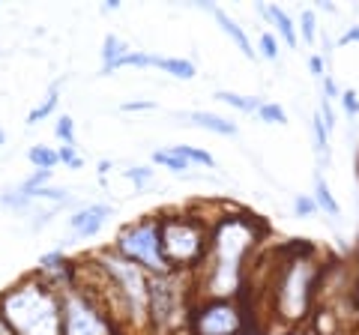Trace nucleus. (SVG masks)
Listing matches in <instances>:
<instances>
[{"label": "nucleus", "instance_id": "1", "mask_svg": "<svg viewBox=\"0 0 359 335\" xmlns=\"http://www.w3.org/2000/svg\"><path fill=\"white\" fill-rule=\"evenodd\" d=\"M261 237L264 225L245 210H224L216 221H210L207 258L195 273L198 299L243 296L245 258Z\"/></svg>", "mask_w": 359, "mask_h": 335}, {"label": "nucleus", "instance_id": "2", "mask_svg": "<svg viewBox=\"0 0 359 335\" xmlns=\"http://www.w3.org/2000/svg\"><path fill=\"white\" fill-rule=\"evenodd\" d=\"M297 245L282 249V261L273 270V315L287 327H299L311 317L318 287L323 278L320 254L309 240H294Z\"/></svg>", "mask_w": 359, "mask_h": 335}, {"label": "nucleus", "instance_id": "3", "mask_svg": "<svg viewBox=\"0 0 359 335\" xmlns=\"http://www.w3.org/2000/svg\"><path fill=\"white\" fill-rule=\"evenodd\" d=\"M0 315L15 335H60V294L36 275H25L0 294Z\"/></svg>", "mask_w": 359, "mask_h": 335}, {"label": "nucleus", "instance_id": "4", "mask_svg": "<svg viewBox=\"0 0 359 335\" xmlns=\"http://www.w3.org/2000/svg\"><path fill=\"white\" fill-rule=\"evenodd\" d=\"M198 303L192 273H162L150 275L147 294V335H180L189 332L192 308Z\"/></svg>", "mask_w": 359, "mask_h": 335}, {"label": "nucleus", "instance_id": "5", "mask_svg": "<svg viewBox=\"0 0 359 335\" xmlns=\"http://www.w3.org/2000/svg\"><path fill=\"white\" fill-rule=\"evenodd\" d=\"M159 233L171 270L195 275L207 258L210 221L189 210H171V213H159Z\"/></svg>", "mask_w": 359, "mask_h": 335}, {"label": "nucleus", "instance_id": "6", "mask_svg": "<svg viewBox=\"0 0 359 335\" xmlns=\"http://www.w3.org/2000/svg\"><path fill=\"white\" fill-rule=\"evenodd\" d=\"M60 335H132L99 303L93 290L78 285L60 294Z\"/></svg>", "mask_w": 359, "mask_h": 335}, {"label": "nucleus", "instance_id": "7", "mask_svg": "<svg viewBox=\"0 0 359 335\" xmlns=\"http://www.w3.org/2000/svg\"><path fill=\"white\" fill-rule=\"evenodd\" d=\"M111 245H114V249L126 261L138 264L147 275L171 273V264H168L165 249H162L159 216H144L138 221H129V225H123Z\"/></svg>", "mask_w": 359, "mask_h": 335}, {"label": "nucleus", "instance_id": "8", "mask_svg": "<svg viewBox=\"0 0 359 335\" xmlns=\"http://www.w3.org/2000/svg\"><path fill=\"white\" fill-rule=\"evenodd\" d=\"M252 329V315L243 296L198 299L189 320V335H245Z\"/></svg>", "mask_w": 359, "mask_h": 335}, {"label": "nucleus", "instance_id": "9", "mask_svg": "<svg viewBox=\"0 0 359 335\" xmlns=\"http://www.w3.org/2000/svg\"><path fill=\"white\" fill-rule=\"evenodd\" d=\"M111 219H114V207L105 204V200H93V204H78L66 219V225H69V233L75 240L84 242L99 237Z\"/></svg>", "mask_w": 359, "mask_h": 335}, {"label": "nucleus", "instance_id": "10", "mask_svg": "<svg viewBox=\"0 0 359 335\" xmlns=\"http://www.w3.org/2000/svg\"><path fill=\"white\" fill-rule=\"evenodd\" d=\"M195 9H204V13H210L212 18H216V25L222 27V33L228 36L233 46L240 48V54L245 60H257V51H255V46H252V39H249V33H245L243 27H240V21L233 18L228 9L224 6H219V4H192Z\"/></svg>", "mask_w": 359, "mask_h": 335}, {"label": "nucleus", "instance_id": "11", "mask_svg": "<svg viewBox=\"0 0 359 335\" xmlns=\"http://www.w3.org/2000/svg\"><path fill=\"white\" fill-rule=\"evenodd\" d=\"M171 117L180 120V123H186V126H198L204 132H212V135H219V138H237L240 135L237 123L216 114V111H174Z\"/></svg>", "mask_w": 359, "mask_h": 335}, {"label": "nucleus", "instance_id": "12", "mask_svg": "<svg viewBox=\"0 0 359 335\" xmlns=\"http://www.w3.org/2000/svg\"><path fill=\"white\" fill-rule=\"evenodd\" d=\"M255 13L261 15L273 33L278 36V42H285L287 48H297L299 46V33H297V21L287 15V9L276 6V4H255Z\"/></svg>", "mask_w": 359, "mask_h": 335}, {"label": "nucleus", "instance_id": "13", "mask_svg": "<svg viewBox=\"0 0 359 335\" xmlns=\"http://www.w3.org/2000/svg\"><path fill=\"white\" fill-rule=\"evenodd\" d=\"M314 204H318V210L323 216H330V219H339L341 216V204H339V198L332 195V189L327 183V177H323V171H314Z\"/></svg>", "mask_w": 359, "mask_h": 335}, {"label": "nucleus", "instance_id": "14", "mask_svg": "<svg viewBox=\"0 0 359 335\" xmlns=\"http://www.w3.org/2000/svg\"><path fill=\"white\" fill-rule=\"evenodd\" d=\"M60 93H63V81H54V84L48 87V90H45L42 102H39V105H33V108L27 111L25 126H36V123L54 117V111H57V105H60Z\"/></svg>", "mask_w": 359, "mask_h": 335}, {"label": "nucleus", "instance_id": "15", "mask_svg": "<svg viewBox=\"0 0 359 335\" xmlns=\"http://www.w3.org/2000/svg\"><path fill=\"white\" fill-rule=\"evenodd\" d=\"M219 99L222 105H228V108H233V111H240V114H257V108L264 105V99L261 96H245V93H237V90H216L212 93Z\"/></svg>", "mask_w": 359, "mask_h": 335}, {"label": "nucleus", "instance_id": "16", "mask_svg": "<svg viewBox=\"0 0 359 335\" xmlns=\"http://www.w3.org/2000/svg\"><path fill=\"white\" fill-rule=\"evenodd\" d=\"M156 69H162L165 75L177 78V81H192V78H198V66L189 57H162L159 54V66H156Z\"/></svg>", "mask_w": 359, "mask_h": 335}, {"label": "nucleus", "instance_id": "17", "mask_svg": "<svg viewBox=\"0 0 359 335\" xmlns=\"http://www.w3.org/2000/svg\"><path fill=\"white\" fill-rule=\"evenodd\" d=\"M159 66V54H150V51H126L123 57L111 66V75H117L120 69H156Z\"/></svg>", "mask_w": 359, "mask_h": 335}, {"label": "nucleus", "instance_id": "18", "mask_svg": "<svg viewBox=\"0 0 359 335\" xmlns=\"http://www.w3.org/2000/svg\"><path fill=\"white\" fill-rule=\"evenodd\" d=\"M126 51H129L126 42H123L117 33H108L105 42H102V66H99V75L108 78V75H111V66H114Z\"/></svg>", "mask_w": 359, "mask_h": 335}, {"label": "nucleus", "instance_id": "19", "mask_svg": "<svg viewBox=\"0 0 359 335\" xmlns=\"http://www.w3.org/2000/svg\"><path fill=\"white\" fill-rule=\"evenodd\" d=\"M311 141H314L318 159L323 162V168H327L332 162V147H330V132H327V126H323V120L318 117V111L311 114Z\"/></svg>", "mask_w": 359, "mask_h": 335}, {"label": "nucleus", "instance_id": "20", "mask_svg": "<svg viewBox=\"0 0 359 335\" xmlns=\"http://www.w3.org/2000/svg\"><path fill=\"white\" fill-rule=\"evenodd\" d=\"M27 162L36 168V171H54L60 165V156L54 147H45V144H33L27 147Z\"/></svg>", "mask_w": 359, "mask_h": 335}, {"label": "nucleus", "instance_id": "21", "mask_svg": "<svg viewBox=\"0 0 359 335\" xmlns=\"http://www.w3.org/2000/svg\"><path fill=\"white\" fill-rule=\"evenodd\" d=\"M171 150L177 156H183L189 165H201V168H207V171H216V159H212V153L204 150V147H192V144H171Z\"/></svg>", "mask_w": 359, "mask_h": 335}, {"label": "nucleus", "instance_id": "22", "mask_svg": "<svg viewBox=\"0 0 359 335\" xmlns=\"http://www.w3.org/2000/svg\"><path fill=\"white\" fill-rule=\"evenodd\" d=\"M297 33H299V39L306 42V46H314V42L320 39V21H318V13L309 6V9H302L299 13V21H297Z\"/></svg>", "mask_w": 359, "mask_h": 335}, {"label": "nucleus", "instance_id": "23", "mask_svg": "<svg viewBox=\"0 0 359 335\" xmlns=\"http://www.w3.org/2000/svg\"><path fill=\"white\" fill-rule=\"evenodd\" d=\"M150 159H153V165H159V168H165V171L180 174V177H183V174L189 171V168H192V165H189V162L183 159V156H177L171 147H165V150H153Z\"/></svg>", "mask_w": 359, "mask_h": 335}, {"label": "nucleus", "instance_id": "24", "mask_svg": "<svg viewBox=\"0 0 359 335\" xmlns=\"http://www.w3.org/2000/svg\"><path fill=\"white\" fill-rule=\"evenodd\" d=\"M255 117L261 120V123H266V126H287V111H285V105L273 102V99H264V105L257 108Z\"/></svg>", "mask_w": 359, "mask_h": 335}, {"label": "nucleus", "instance_id": "25", "mask_svg": "<svg viewBox=\"0 0 359 335\" xmlns=\"http://www.w3.org/2000/svg\"><path fill=\"white\" fill-rule=\"evenodd\" d=\"M255 51H257V57H264L269 63H278V57H282V42H278V36L273 30H264L261 39H257V46H255Z\"/></svg>", "mask_w": 359, "mask_h": 335}, {"label": "nucleus", "instance_id": "26", "mask_svg": "<svg viewBox=\"0 0 359 335\" xmlns=\"http://www.w3.org/2000/svg\"><path fill=\"white\" fill-rule=\"evenodd\" d=\"M123 177H126V180L141 192V189H147L156 180V171H153L150 165H129L126 171H123Z\"/></svg>", "mask_w": 359, "mask_h": 335}, {"label": "nucleus", "instance_id": "27", "mask_svg": "<svg viewBox=\"0 0 359 335\" xmlns=\"http://www.w3.org/2000/svg\"><path fill=\"white\" fill-rule=\"evenodd\" d=\"M51 177H54V171H33L30 177H25V180L18 183V189H21V192H25V195L36 198V192H39V189L51 186Z\"/></svg>", "mask_w": 359, "mask_h": 335}, {"label": "nucleus", "instance_id": "28", "mask_svg": "<svg viewBox=\"0 0 359 335\" xmlns=\"http://www.w3.org/2000/svg\"><path fill=\"white\" fill-rule=\"evenodd\" d=\"M54 135L60 144H75V120L69 114H60L54 120Z\"/></svg>", "mask_w": 359, "mask_h": 335}, {"label": "nucleus", "instance_id": "29", "mask_svg": "<svg viewBox=\"0 0 359 335\" xmlns=\"http://www.w3.org/2000/svg\"><path fill=\"white\" fill-rule=\"evenodd\" d=\"M57 156H60V165L69 168V171H78V168H84V156L78 153L75 144H63V147L57 150Z\"/></svg>", "mask_w": 359, "mask_h": 335}, {"label": "nucleus", "instance_id": "30", "mask_svg": "<svg viewBox=\"0 0 359 335\" xmlns=\"http://www.w3.org/2000/svg\"><path fill=\"white\" fill-rule=\"evenodd\" d=\"M320 210L318 204H314V198L311 195H297L294 198V216L297 219H311V216H318Z\"/></svg>", "mask_w": 359, "mask_h": 335}, {"label": "nucleus", "instance_id": "31", "mask_svg": "<svg viewBox=\"0 0 359 335\" xmlns=\"http://www.w3.org/2000/svg\"><path fill=\"white\" fill-rule=\"evenodd\" d=\"M339 105H341V111L347 117H359V93L353 90V87H344L341 90V96H339Z\"/></svg>", "mask_w": 359, "mask_h": 335}, {"label": "nucleus", "instance_id": "32", "mask_svg": "<svg viewBox=\"0 0 359 335\" xmlns=\"http://www.w3.org/2000/svg\"><path fill=\"white\" fill-rule=\"evenodd\" d=\"M156 99H129V102H120L123 114H144V111H156Z\"/></svg>", "mask_w": 359, "mask_h": 335}, {"label": "nucleus", "instance_id": "33", "mask_svg": "<svg viewBox=\"0 0 359 335\" xmlns=\"http://www.w3.org/2000/svg\"><path fill=\"white\" fill-rule=\"evenodd\" d=\"M318 117L323 120V126H327V132L335 129V108L327 96H320V102H318Z\"/></svg>", "mask_w": 359, "mask_h": 335}, {"label": "nucleus", "instance_id": "34", "mask_svg": "<svg viewBox=\"0 0 359 335\" xmlns=\"http://www.w3.org/2000/svg\"><path fill=\"white\" fill-rule=\"evenodd\" d=\"M320 96H327L330 102L341 96V87L335 84V78H332V75H323V78H320Z\"/></svg>", "mask_w": 359, "mask_h": 335}, {"label": "nucleus", "instance_id": "35", "mask_svg": "<svg viewBox=\"0 0 359 335\" xmlns=\"http://www.w3.org/2000/svg\"><path fill=\"white\" fill-rule=\"evenodd\" d=\"M306 66H309V72H311L314 78H318V81H320V78H323V75H327V63H323V57H320V54H318V51H314V54H309V60H306Z\"/></svg>", "mask_w": 359, "mask_h": 335}, {"label": "nucleus", "instance_id": "36", "mask_svg": "<svg viewBox=\"0 0 359 335\" xmlns=\"http://www.w3.org/2000/svg\"><path fill=\"white\" fill-rule=\"evenodd\" d=\"M359 42V25H353V27H347L339 39H335V48H344V46H356Z\"/></svg>", "mask_w": 359, "mask_h": 335}, {"label": "nucleus", "instance_id": "37", "mask_svg": "<svg viewBox=\"0 0 359 335\" xmlns=\"http://www.w3.org/2000/svg\"><path fill=\"white\" fill-rule=\"evenodd\" d=\"M111 168H114V162H111V159H99L96 174H99V183H102V186H105V177L111 174Z\"/></svg>", "mask_w": 359, "mask_h": 335}, {"label": "nucleus", "instance_id": "38", "mask_svg": "<svg viewBox=\"0 0 359 335\" xmlns=\"http://www.w3.org/2000/svg\"><path fill=\"white\" fill-rule=\"evenodd\" d=\"M311 9H314V13H330V15L339 13V6H335V4H318V6H311Z\"/></svg>", "mask_w": 359, "mask_h": 335}, {"label": "nucleus", "instance_id": "39", "mask_svg": "<svg viewBox=\"0 0 359 335\" xmlns=\"http://www.w3.org/2000/svg\"><path fill=\"white\" fill-rule=\"evenodd\" d=\"M117 9H120V0H108V4H102V6H99V13H117Z\"/></svg>", "mask_w": 359, "mask_h": 335}, {"label": "nucleus", "instance_id": "40", "mask_svg": "<svg viewBox=\"0 0 359 335\" xmlns=\"http://www.w3.org/2000/svg\"><path fill=\"white\" fill-rule=\"evenodd\" d=\"M4 147H6V129L0 126V150H4Z\"/></svg>", "mask_w": 359, "mask_h": 335}, {"label": "nucleus", "instance_id": "41", "mask_svg": "<svg viewBox=\"0 0 359 335\" xmlns=\"http://www.w3.org/2000/svg\"><path fill=\"white\" fill-rule=\"evenodd\" d=\"M356 258H359V242H356Z\"/></svg>", "mask_w": 359, "mask_h": 335}, {"label": "nucleus", "instance_id": "42", "mask_svg": "<svg viewBox=\"0 0 359 335\" xmlns=\"http://www.w3.org/2000/svg\"><path fill=\"white\" fill-rule=\"evenodd\" d=\"M356 296H359V290H356Z\"/></svg>", "mask_w": 359, "mask_h": 335}]
</instances>
